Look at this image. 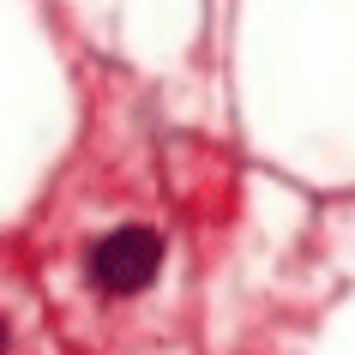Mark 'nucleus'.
Here are the masks:
<instances>
[{"label": "nucleus", "mask_w": 355, "mask_h": 355, "mask_svg": "<svg viewBox=\"0 0 355 355\" xmlns=\"http://www.w3.org/2000/svg\"><path fill=\"white\" fill-rule=\"evenodd\" d=\"M157 271H163V241L150 229H139V223L109 229L91 247V283L109 289V295H139V289L157 283Z\"/></svg>", "instance_id": "nucleus-1"}, {"label": "nucleus", "mask_w": 355, "mask_h": 355, "mask_svg": "<svg viewBox=\"0 0 355 355\" xmlns=\"http://www.w3.org/2000/svg\"><path fill=\"white\" fill-rule=\"evenodd\" d=\"M6 343H12V331H6V319H0V355H6Z\"/></svg>", "instance_id": "nucleus-2"}]
</instances>
